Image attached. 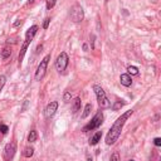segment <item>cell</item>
Returning <instances> with one entry per match:
<instances>
[{
	"label": "cell",
	"mask_w": 161,
	"mask_h": 161,
	"mask_svg": "<svg viewBox=\"0 0 161 161\" xmlns=\"http://www.w3.org/2000/svg\"><path fill=\"white\" fill-rule=\"evenodd\" d=\"M120 80H121V84H122V86H125V87H130L132 84V79L130 77V74H126V73L121 74Z\"/></svg>",
	"instance_id": "obj_10"
},
{
	"label": "cell",
	"mask_w": 161,
	"mask_h": 161,
	"mask_svg": "<svg viewBox=\"0 0 161 161\" xmlns=\"http://www.w3.org/2000/svg\"><path fill=\"white\" fill-rule=\"evenodd\" d=\"M37 32H38V27H37V25L30 27L29 29H28L27 34H25V40H24V42H27V43L30 44L32 40H33V38H34V35L37 34Z\"/></svg>",
	"instance_id": "obj_9"
},
{
	"label": "cell",
	"mask_w": 161,
	"mask_h": 161,
	"mask_svg": "<svg viewBox=\"0 0 161 161\" xmlns=\"http://www.w3.org/2000/svg\"><path fill=\"white\" fill-rule=\"evenodd\" d=\"M57 108H58V102H57V101L50 102L49 105L45 107V110H44V116H45L47 118H50V117L55 113Z\"/></svg>",
	"instance_id": "obj_8"
},
{
	"label": "cell",
	"mask_w": 161,
	"mask_h": 161,
	"mask_svg": "<svg viewBox=\"0 0 161 161\" xmlns=\"http://www.w3.org/2000/svg\"><path fill=\"white\" fill-rule=\"evenodd\" d=\"M130 161H135V160H130Z\"/></svg>",
	"instance_id": "obj_29"
},
{
	"label": "cell",
	"mask_w": 161,
	"mask_h": 161,
	"mask_svg": "<svg viewBox=\"0 0 161 161\" xmlns=\"http://www.w3.org/2000/svg\"><path fill=\"white\" fill-rule=\"evenodd\" d=\"M68 62H69L68 54L65 53V52H62V53L58 55L57 60H55V68H57V70H58L59 73L64 72L65 68H67V65H68Z\"/></svg>",
	"instance_id": "obj_5"
},
{
	"label": "cell",
	"mask_w": 161,
	"mask_h": 161,
	"mask_svg": "<svg viewBox=\"0 0 161 161\" xmlns=\"http://www.w3.org/2000/svg\"><path fill=\"white\" fill-rule=\"evenodd\" d=\"M79 108H80V98L77 97V98H74V101L72 103V111H73V113L79 111Z\"/></svg>",
	"instance_id": "obj_13"
},
{
	"label": "cell",
	"mask_w": 161,
	"mask_h": 161,
	"mask_svg": "<svg viewBox=\"0 0 161 161\" xmlns=\"http://www.w3.org/2000/svg\"><path fill=\"white\" fill-rule=\"evenodd\" d=\"M8 131H9V129H8V126H6V125H0V132H1V134L5 135Z\"/></svg>",
	"instance_id": "obj_22"
},
{
	"label": "cell",
	"mask_w": 161,
	"mask_h": 161,
	"mask_svg": "<svg viewBox=\"0 0 161 161\" xmlns=\"http://www.w3.org/2000/svg\"><path fill=\"white\" fill-rule=\"evenodd\" d=\"M106 1H108V0H106Z\"/></svg>",
	"instance_id": "obj_30"
},
{
	"label": "cell",
	"mask_w": 161,
	"mask_h": 161,
	"mask_svg": "<svg viewBox=\"0 0 161 161\" xmlns=\"http://www.w3.org/2000/svg\"><path fill=\"white\" fill-rule=\"evenodd\" d=\"M154 144H155V146H161V137H156L154 140Z\"/></svg>",
	"instance_id": "obj_25"
},
{
	"label": "cell",
	"mask_w": 161,
	"mask_h": 161,
	"mask_svg": "<svg viewBox=\"0 0 161 161\" xmlns=\"http://www.w3.org/2000/svg\"><path fill=\"white\" fill-rule=\"evenodd\" d=\"M110 161H120V155H118L117 152H113Z\"/></svg>",
	"instance_id": "obj_23"
},
{
	"label": "cell",
	"mask_w": 161,
	"mask_h": 161,
	"mask_svg": "<svg viewBox=\"0 0 161 161\" xmlns=\"http://www.w3.org/2000/svg\"><path fill=\"white\" fill-rule=\"evenodd\" d=\"M10 54H12V49L10 48H4L1 50V58H4V59H6L8 57H10Z\"/></svg>",
	"instance_id": "obj_16"
},
{
	"label": "cell",
	"mask_w": 161,
	"mask_h": 161,
	"mask_svg": "<svg viewBox=\"0 0 161 161\" xmlns=\"http://www.w3.org/2000/svg\"><path fill=\"white\" fill-rule=\"evenodd\" d=\"M87 161H92V159H91V157H88V159H87Z\"/></svg>",
	"instance_id": "obj_27"
},
{
	"label": "cell",
	"mask_w": 161,
	"mask_h": 161,
	"mask_svg": "<svg viewBox=\"0 0 161 161\" xmlns=\"http://www.w3.org/2000/svg\"><path fill=\"white\" fill-rule=\"evenodd\" d=\"M132 113H134V111L129 110V111L125 112L121 117H118L117 120L115 121V124L112 125L111 130L108 131V134L106 136V144L107 145H113L118 140V137H120V135H121V131H122V129H124L126 121L129 120V117L132 115Z\"/></svg>",
	"instance_id": "obj_1"
},
{
	"label": "cell",
	"mask_w": 161,
	"mask_h": 161,
	"mask_svg": "<svg viewBox=\"0 0 161 161\" xmlns=\"http://www.w3.org/2000/svg\"><path fill=\"white\" fill-rule=\"evenodd\" d=\"M28 47H29V43H27V42H24L22 45V49H20V53H19V64L22 63V60L23 58H24V55H25V52L28 49Z\"/></svg>",
	"instance_id": "obj_11"
},
{
	"label": "cell",
	"mask_w": 161,
	"mask_h": 161,
	"mask_svg": "<svg viewBox=\"0 0 161 161\" xmlns=\"http://www.w3.org/2000/svg\"><path fill=\"white\" fill-rule=\"evenodd\" d=\"M37 139H38V134H37V131H35V130L30 131L29 136H28V141H29V142H34V141H37Z\"/></svg>",
	"instance_id": "obj_15"
},
{
	"label": "cell",
	"mask_w": 161,
	"mask_h": 161,
	"mask_svg": "<svg viewBox=\"0 0 161 161\" xmlns=\"http://www.w3.org/2000/svg\"><path fill=\"white\" fill-rule=\"evenodd\" d=\"M93 91H94V93H96V96H97V101H98L99 107H101V108H108V107H110V101L107 99L106 93L102 89L101 86L94 84V86H93Z\"/></svg>",
	"instance_id": "obj_2"
},
{
	"label": "cell",
	"mask_w": 161,
	"mask_h": 161,
	"mask_svg": "<svg viewBox=\"0 0 161 161\" xmlns=\"http://www.w3.org/2000/svg\"><path fill=\"white\" fill-rule=\"evenodd\" d=\"M101 137H102V132H101V131L96 132V134H94V136L91 139V141H89V144H91V145L98 144V141H101Z\"/></svg>",
	"instance_id": "obj_12"
},
{
	"label": "cell",
	"mask_w": 161,
	"mask_h": 161,
	"mask_svg": "<svg viewBox=\"0 0 161 161\" xmlns=\"http://www.w3.org/2000/svg\"><path fill=\"white\" fill-rule=\"evenodd\" d=\"M122 106H124V102H121V101H117V102L115 103V105H113V110H115V111H117V110H120V108H121Z\"/></svg>",
	"instance_id": "obj_20"
},
{
	"label": "cell",
	"mask_w": 161,
	"mask_h": 161,
	"mask_svg": "<svg viewBox=\"0 0 161 161\" xmlns=\"http://www.w3.org/2000/svg\"><path fill=\"white\" fill-rule=\"evenodd\" d=\"M45 1H47V9H52L55 5L57 0H45Z\"/></svg>",
	"instance_id": "obj_19"
},
{
	"label": "cell",
	"mask_w": 161,
	"mask_h": 161,
	"mask_svg": "<svg viewBox=\"0 0 161 161\" xmlns=\"http://www.w3.org/2000/svg\"><path fill=\"white\" fill-rule=\"evenodd\" d=\"M83 18H84V13H83L82 6L79 4H74L72 9H70V19H72V22L80 23L83 20Z\"/></svg>",
	"instance_id": "obj_6"
},
{
	"label": "cell",
	"mask_w": 161,
	"mask_h": 161,
	"mask_svg": "<svg viewBox=\"0 0 161 161\" xmlns=\"http://www.w3.org/2000/svg\"><path fill=\"white\" fill-rule=\"evenodd\" d=\"M49 22H50V19H49V18H47L45 20H44V23H43V28H44V29H47V28L49 27Z\"/></svg>",
	"instance_id": "obj_26"
},
{
	"label": "cell",
	"mask_w": 161,
	"mask_h": 161,
	"mask_svg": "<svg viewBox=\"0 0 161 161\" xmlns=\"http://www.w3.org/2000/svg\"><path fill=\"white\" fill-rule=\"evenodd\" d=\"M91 110H92V105H91V103H87L86 107H84V111L82 113V118H86L89 113H91Z\"/></svg>",
	"instance_id": "obj_14"
},
{
	"label": "cell",
	"mask_w": 161,
	"mask_h": 161,
	"mask_svg": "<svg viewBox=\"0 0 161 161\" xmlns=\"http://www.w3.org/2000/svg\"><path fill=\"white\" fill-rule=\"evenodd\" d=\"M15 151H17V145L15 142H9L5 145V149H4V159L6 161H10L14 155H15Z\"/></svg>",
	"instance_id": "obj_7"
},
{
	"label": "cell",
	"mask_w": 161,
	"mask_h": 161,
	"mask_svg": "<svg viewBox=\"0 0 161 161\" xmlns=\"http://www.w3.org/2000/svg\"><path fill=\"white\" fill-rule=\"evenodd\" d=\"M33 154H34V149H33V147H27L24 150V156H25V157H32Z\"/></svg>",
	"instance_id": "obj_17"
},
{
	"label": "cell",
	"mask_w": 161,
	"mask_h": 161,
	"mask_svg": "<svg viewBox=\"0 0 161 161\" xmlns=\"http://www.w3.org/2000/svg\"><path fill=\"white\" fill-rule=\"evenodd\" d=\"M102 122H103V113H102L101 111H99V112H97L96 115H94V117L92 118V121L89 122V124H88L87 126H84V127H83V131H84V132H87V131H89V130L98 129V127L102 125Z\"/></svg>",
	"instance_id": "obj_4"
},
{
	"label": "cell",
	"mask_w": 161,
	"mask_h": 161,
	"mask_svg": "<svg viewBox=\"0 0 161 161\" xmlns=\"http://www.w3.org/2000/svg\"><path fill=\"white\" fill-rule=\"evenodd\" d=\"M70 98H72V96H70V93H69V92H65V93H64V96H63L64 102H69V101H70Z\"/></svg>",
	"instance_id": "obj_24"
},
{
	"label": "cell",
	"mask_w": 161,
	"mask_h": 161,
	"mask_svg": "<svg viewBox=\"0 0 161 161\" xmlns=\"http://www.w3.org/2000/svg\"><path fill=\"white\" fill-rule=\"evenodd\" d=\"M5 82H6L5 75H0V91L3 89V87H4V84H5Z\"/></svg>",
	"instance_id": "obj_21"
},
{
	"label": "cell",
	"mask_w": 161,
	"mask_h": 161,
	"mask_svg": "<svg viewBox=\"0 0 161 161\" xmlns=\"http://www.w3.org/2000/svg\"><path fill=\"white\" fill-rule=\"evenodd\" d=\"M49 59H50V55L48 54V55H45L44 58L40 60V63H39V65H38V68H37V70H35V75H34L35 80H40L42 78L44 77L45 70H47V67H48Z\"/></svg>",
	"instance_id": "obj_3"
},
{
	"label": "cell",
	"mask_w": 161,
	"mask_h": 161,
	"mask_svg": "<svg viewBox=\"0 0 161 161\" xmlns=\"http://www.w3.org/2000/svg\"><path fill=\"white\" fill-rule=\"evenodd\" d=\"M33 1H34V0H29V3H33Z\"/></svg>",
	"instance_id": "obj_28"
},
{
	"label": "cell",
	"mask_w": 161,
	"mask_h": 161,
	"mask_svg": "<svg viewBox=\"0 0 161 161\" xmlns=\"http://www.w3.org/2000/svg\"><path fill=\"white\" fill-rule=\"evenodd\" d=\"M127 70H129V73H130V74H134V75L139 74V69H137L136 67H134V65H130V67L127 68Z\"/></svg>",
	"instance_id": "obj_18"
}]
</instances>
